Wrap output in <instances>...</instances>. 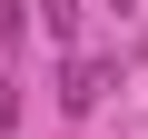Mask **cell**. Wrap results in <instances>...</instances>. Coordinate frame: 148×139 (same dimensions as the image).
<instances>
[{
    "instance_id": "3",
    "label": "cell",
    "mask_w": 148,
    "mask_h": 139,
    "mask_svg": "<svg viewBox=\"0 0 148 139\" xmlns=\"http://www.w3.org/2000/svg\"><path fill=\"white\" fill-rule=\"evenodd\" d=\"M10 119H20V90H10V80H0V129H10Z\"/></svg>"
},
{
    "instance_id": "1",
    "label": "cell",
    "mask_w": 148,
    "mask_h": 139,
    "mask_svg": "<svg viewBox=\"0 0 148 139\" xmlns=\"http://www.w3.org/2000/svg\"><path fill=\"white\" fill-rule=\"evenodd\" d=\"M99 90H109V70H99V60H69V90H59V99H69V109H99Z\"/></svg>"
},
{
    "instance_id": "2",
    "label": "cell",
    "mask_w": 148,
    "mask_h": 139,
    "mask_svg": "<svg viewBox=\"0 0 148 139\" xmlns=\"http://www.w3.org/2000/svg\"><path fill=\"white\" fill-rule=\"evenodd\" d=\"M40 20H49V40H69V30H79V10H69V0H40Z\"/></svg>"
}]
</instances>
